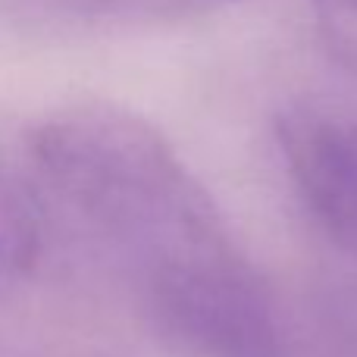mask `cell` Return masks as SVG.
<instances>
[{"instance_id":"obj_1","label":"cell","mask_w":357,"mask_h":357,"mask_svg":"<svg viewBox=\"0 0 357 357\" xmlns=\"http://www.w3.org/2000/svg\"><path fill=\"white\" fill-rule=\"evenodd\" d=\"M29 154L176 348L191 357H289L279 295L160 129L123 107L75 104L35 126Z\"/></svg>"},{"instance_id":"obj_2","label":"cell","mask_w":357,"mask_h":357,"mask_svg":"<svg viewBox=\"0 0 357 357\" xmlns=\"http://www.w3.org/2000/svg\"><path fill=\"white\" fill-rule=\"evenodd\" d=\"M276 142L307 213L335 245L357 254V113L295 107L279 116Z\"/></svg>"},{"instance_id":"obj_3","label":"cell","mask_w":357,"mask_h":357,"mask_svg":"<svg viewBox=\"0 0 357 357\" xmlns=\"http://www.w3.org/2000/svg\"><path fill=\"white\" fill-rule=\"evenodd\" d=\"M38 257V216L25 191L0 169V285L19 279Z\"/></svg>"},{"instance_id":"obj_4","label":"cell","mask_w":357,"mask_h":357,"mask_svg":"<svg viewBox=\"0 0 357 357\" xmlns=\"http://www.w3.org/2000/svg\"><path fill=\"white\" fill-rule=\"evenodd\" d=\"M88 13L110 19H132V22H167V19H188L204 13L222 10L238 0H79Z\"/></svg>"},{"instance_id":"obj_5","label":"cell","mask_w":357,"mask_h":357,"mask_svg":"<svg viewBox=\"0 0 357 357\" xmlns=\"http://www.w3.org/2000/svg\"><path fill=\"white\" fill-rule=\"evenodd\" d=\"M323 3L339 13H348V16H357V0H323Z\"/></svg>"}]
</instances>
